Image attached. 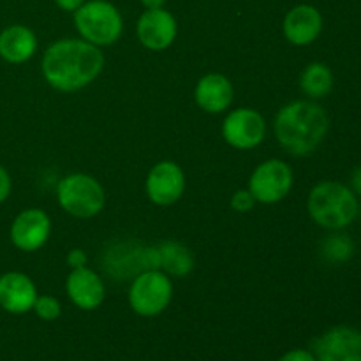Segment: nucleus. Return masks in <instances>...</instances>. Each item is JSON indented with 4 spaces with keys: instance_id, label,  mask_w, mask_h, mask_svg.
<instances>
[{
    "instance_id": "f257e3e1",
    "label": "nucleus",
    "mask_w": 361,
    "mask_h": 361,
    "mask_svg": "<svg viewBox=\"0 0 361 361\" xmlns=\"http://www.w3.org/2000/svg\"><path fill=\"white\" fill-rule=\"evenodd\" d=\"M42 76L60 92H78L94 83L104 67L99 46L85 39H60L42 55Z\"/></svg>"
},
{
    "instance_id": "f03ea898",
    "label": "nucleus",
    "mask_w": 361,
    "mask_h": 361,
    "mask_svg": "<svg viewBox=\"0 0 361 361\" xmlns=\"http://www.w3.org/2000/svg\"><path fill=\"white\" fill-rule=\"evenodd\" d=\"M330 129L326 111L314 101H295L279 109L274 133L279 145L296 157L309 155L323 143Z\"/></svg>"
},
{
    "instance_id": "7ed1b4c3",
    "label": "nucleus",
    "mask_w": 361,
    "mask_h": 361,
    "mask_svg": "<svg viewBox=\"0 0 361 361\" xmlns=\"http://www.w3.org/2000/svg\"><path fill=\"white\" fill-rule=\"evenodd\" d=\"M307 208L317 226L330 231H341L358 217L360 201L351 187L326 180L310 190Z\"/></svg>"
},
{
    "instance_id": "20e7f679",
    "label": "nucleus",
    "mask_w": 361,
    "mask_h": 361,
    "mask_svg": "<svg viewBox=\"0 0 361 361\" xmlns=\"http://www.w3.org/2000/svg\"><path fill=\"white\" fill-rule=\"evenodd\" d=\"M78 34L95 46L115 44L123 32V18L108 0H88L74 11Z\"/></svg>"
},
{
    "instance_id": "39448f33",
    "label": "nucleus",
    "mask_w": 361,
    "mask_h": 361,
    "mask_svg": "<svg viewBox=\"0 0 361 361\" xmlns=\"http://www.w3.org/2000/svg\"><path fill=\"white\" fill-rule=\"evenodd\" d=\"M59 204L78 219H92L104 208L106 194L101 183L90 175L74 173L59 182Z\"/></svg>"
},
{
    "instance_id": "423d86ee",
    "label": "nucleus",
    "mask_w": 361,
    "mask_h": 361,
    "mask_svg": "<svg viewBox=\"0 0 361 361\" xmlns=\"http://www.w3.org/2000/svg\"><path fill=\"white\" fill-rule=\"evenodd\" d=\"M171 298L173 282L162 270H145L133 279L129 303L137 316H159L168 309Z\"/></svg>"
},
{
    "instance_id": "0eeeda50",
    "label": "nucleus",
    "mask_w": 361,
    "mask_h": 361,
    "mask_svg": "<svg viewBox=\"0 0 361 361\" xmlns=\"http://www.w3.org/2000/svg\"><path fill=\"white\" fill-rule=\"evenodd\" d=\"M295 175L288 162L270 159L257 166L249 180V192L257 203L274 204L284 200L293 189Z\"/></svg>"
},
{
    "instance_id": "6e6552de",
    "label": "nucleus",
    "mask_w": 361,
    "mask_h": 361,
    "mask_svg": "<svg viewBox=\"0 0 361 361\" xmlns=\"http://www.w3.org/2000/svg\"><path fill=\"white\" fill-rule=\"evenodd\" d=\"M267 136V122L259 111L238 108L222 122V137L236 150H250L263 143Z\"/></svg>"
},
{
    "instance_id": "1a4fd4ad",
    "label": "nucleus",
    "mask_w": 361,
    "mask_h": 361,
    "mask_svg": "<svg viewBox=\"0 0 361 361\" xmlns=\"http://www.w3.org/2000/svg\"><path fill=\"white\" fill-rule=\"evenodd\" d=\"M148 197L159 207H169L182 197L185 190L183 169L173 161H161L148 171L145 183Z\"/></svg>"
},
{
    "instance_id": "9d476101",
    "label": "nucleus",
    "mask_w": 361,
    "mask_h": 361,
    "mask_svg": "<svg viewBox=\"0 0 361 361\" xmlns=\"http://www.w3.org/2000/svg\"><path fill=\"white\" fill-rule=\"evenodd\" d=\"M317 361H361V331L351 326H335L314 342Z\"/></svg>"
},
{
    "instance_id": "9b49d317",
    "label": "nucleus",
    "mask_w": 361,
    "mask_h": 361,
    "mask_svg": "<svg viewBox=\"0 0 361 361\" xmlns=\"http://www.w3.org/2000/svg\"><path fill=\"white\" fill-rule=\"evenodd\" d=\"M9 235L16 249L23 252H35L48 242L51 235V221L46 212L39 208H28L16 215L11 224Z\"/></svg>"
},
{
    "instance_id": "f8f14e48",
    "label": "nucleus",
    "mask_w": 361,
    "mask_h": 361,
    "mask_svg": "<svg viewBox=\"0 0 361 361\" xmlns=\"http://www.w3.org/2000/svg\"><path fill=\"white\" fill-rule=\"evenodd\" d=\"M136 34L145 48L152 51H162L175 42L178 25H176L175 16L164 7L147 9L137 20Z\"/></svg>"
},
{
    "instance_id": "ddd939ff",
    "label": "nucleus",
    "mask_w": 361,
    "mask_h": 361,
    "mask_svg": "<svg viewBox=\"0 0 361 361\" xmlns=\"http://www.w3.org/2000/svg\"><path fill=\"white\" fill-rule=\"evenodd\" d=\"M66 291L71 302L81 310H95L104 302L106 288L102 279L87 267L74 268L66 281Z\"/></svg>"
},
{
    "instance_id": "4468645a",
    "label": "nucleus",
    "mask_w": 361,
    "mask_h": 361,
    "mask_svg": "<svg viewBox=\"0 0 361 361\" xmlns=\"http://www.w3.org/2000/svg\"><path fill=\"white\" fill-rule=\"evenodd\" d=\"M37 296V288L28 275L21 271H7L0 275V307L6 312H28L34 307Z\"/></svg>"
},
{
    "instance_id": "2eb2a0df",
    "label": "nucleus",
    "mask_w": 361,
    "mask_h": 361,
    "mask_svg": "<svg viewBox=\"0 0 361 361\" xmlns=\"http://www.w3.org/2000/svg\"><path fill=\"white\" fill-rule=\"evenodd\" d=\"M284 35L291 44L309 46L316 41L323 30V16L319 9L310 4L293 7L284 18Z\"/></svg>"
},
{
    "instance_id": "dca6fc26",
    "label": "nucleus",
    "mask_w": 361,
    "mask_h": 361,
    "mask_svg": "<svg viewBox=\"0 0 361 361\" xmlns=\"http://www.w3.org/2000/svg\"><path fill=\"white\" fill-rule=\"evenodd\" d=\"M235 88L224 74H204L194 88V99L203 111L219 115L231 106Z\"/></svg>"
},
{
    "instance_id": "f3484780",
    "label": "nucleus",
    "mask_w": 361,
    "mask_h": 361,
    "mask_svg": "<svg viewBox=\"0 0 361 361\" xmlns=\"http://www.w3.org/2000/svg\"><path fill=\"white\" fill-rule=\"evenodd\" d=\"M37 51V37L25 25H11L0 32V56L9 63H23Z\"/></svg>"
},
{
    "instance_id": "a211bd4d",
    "label": "nucleus",
    "mask_w": 361,
    "mask_h": 361,
    "mask_svg": "<svg viewBox=\"0 0 361 361\" xmlns=\"http://www.w3.org/2000/svg\"><path fill=\"white\" fill-rule=\"evenodd\" d=\"M161 270L173 277H185L194 270V254L180 242H164L157 247Z\"/></svg>"
},
{
    "instance_id": "6ab92c4d",
    "label": "nucleus",
    "mask_w": 361,
    "mask_h": 361,
    "mask_svg": "<svg viewBox=\"0 0 361 361\" xmlns=\"http://www.w3.org/2000/svg\"><path fill=\"white\" fill-rule=\"evenodd\" d=\"M302 92L310 99H323L334 88V73L326 63L312 62L303 69L300 78Z\"/></svg>"
},
{
    "instance_id": "aec40b11",
    "label": "nucleus",
    "mask_w": 361,
    "mask_h": 361,
    "mask_svg": "<svg viewBox=\"0 0 361 361\" xmlns=\"http://www.w3.org/2000/svg\"><path fill=\"white\" fill-rule=\"evenodd\" d=\"M321 252H323L324 259L330 263L341 264L345 263L353 257L355 252V245L353 240L345 235H330L328 238L323 240L321 243Z\"/></svg>"
},
{
    "instance_id": "412c9836",
    "label": "nucleus",
    "mask_w": 361,
    "mask_h": 361,
    "mask_svg": "<svg viewBox=\"0 0 361 361\" xmlns=\"http://www.w3.org/2000/svg\"><path fill=\"white\" fill-rule=\"evenodd\" d=\"M32 310H34L35 316H37L39 319L56 321L60 317V314H62V305H60L59 300L53 298V296L42 295L37 296Z\"/></svg>"
},
{
    "instance_id": "4be33fe9",
    "label": "nucleus",
    "mask_w": 361,
    "mask_h": 361,
    "mask_svg": "<svg viewBox=\"0 0 361 361\" xmlns=\"http://www.w3.org/2000/svg\"><path fill=\"white\" fill-rule=\"evenodd\" d=\"M254 203L256 200L252 197V194L247 190H238V192L233 194L231 197V208L235 212H240V214H245V212H250L254 208Z\"/></svg>"
},
{
    "instance_id": "5701e85b",
    "label": "nucleus",
    "mask_w": 361,
    "mask_h": 361,
    "mask_svg": "<svg viewBox=\"0 0 361 361\" xmlns=\"http://www.w3.org/2000/svg\"><path fill=\"white\" fill-rule=\"evenodd\" d=\"M279 361H317V358L312 351H307V349H293L282 355Z\"/></svg>"
},
{
    "instance_id": "b1692460",
    "label": "nucleus",
    "mask_w": 361,
    "mask_h": 361,
    "mask_svg": "<svg viewBox=\"0 0 361 361\" xmlns=\"http://www.w3.org/2000/svg\"><path fill=\"white\" fill-rule=\"evenodd\" d=\"M11 189H13V182H11V176L7 173V169L0 164V203L9 197Z\"/></svg>"
},
{
    "instance_id": "393cba45",
    "label": "nucleus",
    "mask_w": 361,
    "mask_h": 361,
    "mask_svg": "<svg viewBox=\"0 0 361 361\" xmlns=\"http://www.w3.org/2000/svg\"><path fill=\"white\" fill-rule=\"evenodd\" d=\"M87 254H85V250L81 249H73L69 254H67V264H69L71 268H81V267H87Z\"/></svg>"
},
{
    "instance_id": "a878e982",
    "label": "nucleus",
    "mask_w": 361,
    "mask_h": 361,
    "mask_svg": "<svg viewBox=\"0 0 361 361\" xmlns=\"http://www.w3.org/2000/svg\"><path fill=\"white\" fill-rule=\"evenodd\" d=\"M87 0H55L56 6L62 11H67V13H74L78 7H81Z\"/></svg>"
},
{
    "instance_id": "bb28decb",
    "label": "nucleus",
    "mask_w": 361,
    "mask_h": 361,
    "mask_svg": "<svg viewBox=\"0 0 361 361\" xmlns=\"http://www.w3.org/2000/svg\"><path fill=\"white\" fill-rule=\"evenodd\" d=\"M351 189L356 196H361V166L353 173V178H351Z\"/></svg>"
},
{
    "instance_id": "cd10ccee",
    "label": "nucleus",
    "mask_w": 361,
    "mask_h": 361,
    "mask_svg": "<svg viewBox=\"0 0 361 361\" xmlns=\"http://www.w3.org/2000/svg\"><path fill=\"white\" fill-rule=\"evenodd\" d=\"M141 4H143L147 9H159V7H164L166 0H141Z\"/></svg>"
},
{
    "instance_id": "c85d7f7f",
    "label": "nucleus",
    "mask_w": 361,
    "mask_h": 361,
    "mask_svg": "<svg viewBox=\"0 0 361 361\" xmlns=\"http://www.w3.org/2000/svg\"><path fill=\"white\" fill-rule=\"evenodd\" d=\"M360 212H361V203H360Z\"/></svg>"
}]
</instances>
